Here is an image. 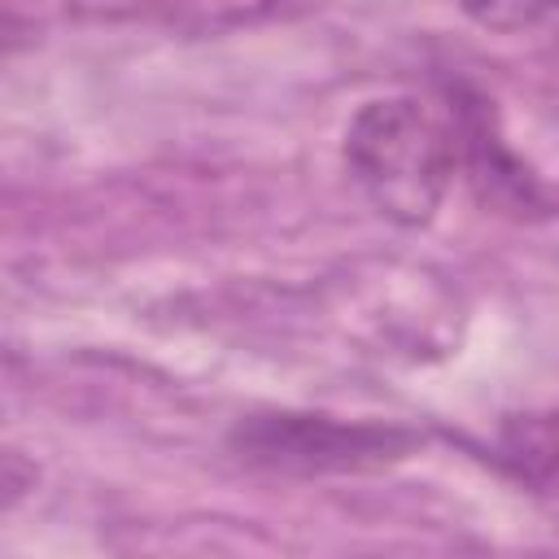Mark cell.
I'll return each mask as SVG.
<instances>
[{
	"mask_svg": "<svg viewBox=\"0 0 559 559\" xmlns=\"http://www.w3.org/2000/svg\"><path fill=\"white\" fill-rule=\"evenodd\" d=\"M341 157L376 214L402 227H424L437 218L459 170L454 118L445 100L428 105L411 92L376 96L345 122Z\"/></svg>",
	"mask_w": 559,
	"mask_h": 559,
	"instance_id": "1",
	"label": "cell"
},
{
	"mask_svg": "<svg viewBox=\"0 0 559 559\" xmlns=\"http://www.w3.org/2000/svg\"><path fill=\"white\" fill-rule=\"evenodd\" d=\"M424 432L393 419H341L323 411H249L227 428L236 463L280 476H354L411 459Z\"/></svg>",
	"mask_w": 559,
	"mask_h": 559,
	"instance_id": "2",
	"label": "cell"
},
{
	"mask_svg": "<svg viewBox=\"0 0 559 559\" xmlns=\"http://www.w3.org/2000/svg\"><path fill=\"white\" fill-rule=\"evenodd\" d=\"M441 100L454 118V135H459V166L467 170L476 197L493 210H511V214H537L546 210V197L537 188V179L528 175V166L511 153V144L498 131V114L493 100H485L476 87L467 83H445Z\"/></svg>",
	"mask_w": 559,
	"mask_h": 559,
	"instance_id": "3",
	"label": "cell"
},
{
	"mask_svg": "<svg viewBox=\"0 0 559 559\" xmlns=\"http://www.w3.org/2000/svg\"><path fill=\"white\" fill-rule=\"evenodd\" d=\"M489 463L524 493L559 507V406L507 415L489 441Z\"/></svg>",
	"mask_w": 559,
	"mask_h": 559,
	"instance_id": "4",
	"label": "cell"
}]
</instances>
